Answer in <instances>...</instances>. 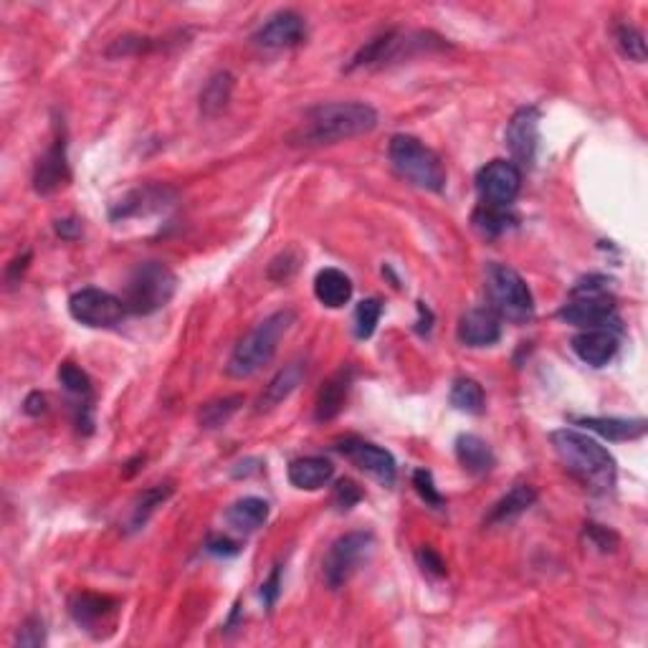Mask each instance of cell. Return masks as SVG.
<instances>
[{"instance_id":"4","label":"cell","mask_w":648,"mask_h":648,"mask_svg":"<svg viewBox=\"0 0 648 648\" xmlns=\"http://www.w3.org/2000/svg\"><path fill=\"white\" fill-rule=\"evenodd\" d=\"M484 287L489 304H492V312L499 319L524 324L535 317V299H532L530 287L522 279V274L514 271L512 266L489 261L484 269Z\"/></svg>"},{"instance_id":"32","label":"cell","mask_w":648,"mask_h":648,"mask_svg":"<svg viewBox=\"0 0 648 648\" xmlns=\"http://www.w3.org/2000/svg\"><path fill=\"white\" fill-rule=\"evenodd\" d=\"M451 405H454L456 411L469 413V416H481L486 408V398L484 390L476 380L471 378H459L451 388Z\"/></svg>"},{"instance_id":"39","label":"cell","mask_w":648,"mask_h":648,"mask_svg":"<svg viewBox=\"0 0 648 648\" xmlns=\"http://www.w3.org/2000/svg\"><path fill=\"white\" fill-rule=\"evenodd\" d=\"M299 261H302V256H299L297 251H292V249L284 251V254H279L269 264V279H274V281H287L289 276H292L294 271L299 269Z\"/></svg>"},{"instance_id":"10","label":"cell","mask_w":648,"mask_h":648,"mask_svg":"<svg viewBox=\"0 0 648 648\" xmlns=\"http://www.w3.org/2000/svg\"><path fill=\"white\" fill-rule=\"evenodd\" d=\"M69 312L76 322L94 327V330H109L117 327L125 319L127 307L122 297L104 292V289H81V292L71 294Z\"/></svg>"},{"instance_id":"31","label":"cell","mask_w":648,"mask_h":648,"mask_svg":"<svg viewBox=\"0 0 648 648\" xmlns=\"http://www.w3.org/2000/svg\"><path fill=\"white\" fill-rule=\"evenodd\" d=\"M514 221L517 218L512 216V211L502 206H486V203H481L474 211V228L481 236H502V233H507L514 226Z\"/></svg>"},{"instance_id":"26","label":"cell","mask_w":648,"mask_h":648,"mask_svg":"<svg viewBox=\"0 0 648 648\" xmlns=\"http://www.w3.org/2000/svg\"><path fill=\"white\" fill-rule=\"evenodd\" d=\"M226 519L236 532L251 535V532H256L259 527H264L266 519H269V502H264V499L259 497L238 499L236 504L228 507Z\"/></svg>"},{"instance_id":"44","label":"cell","mask_w":648,"mask_h":648,"mask_svg":"<svg viewBox=\"0 0 648 648\" xmlns=\"http://www.w3.org/2000/svg\"><path fill=\"white\" fill-rule=\"evenodd\" d=\"M23 411H26L28 416H41V413L46 411V398L41 393H31L26 398V403H23Z\"/></svg>"},{"instance_id":"30","label":"cell","mask_w":648,"mask_h":648,"mask_svg":"<svg viewBox=\"0 0 648 648\" xmlns=\"http://www.w3.org/2000/svg\"><path fill=\"white\" fill-rule=\"evenodd\" d=\"M243 405L241 395H226V398L218 400H208V403L200 405L198 411V423L200 428H206V431H213V428H221L236 416V411Z\"/></svg>"},{"instance_id":"42","label":"cell","mask_w":648,"mask_h":648,"mask_svg":"<svg viewBox=\"0 0 648 648\" xmlns=\"http://www.w3.org/2000/svg\"><path fill=\"white\" fill-rule=\"evenodd\" d=\"M279 593H281V567L276 565L274 570H271L269 580L261 585V598H264L266 608H274L276 600H279Z\"/></svg>"},{"instance_id":"23","label":"cell","mask_w":648,"mask_h":648,"mask_svg":"<svg viewBox=\"0 0 648 648\" xmlns=\"http://www.w3.org/2000/svg\"><path fill=\"white\" fill-rule=\"evenodd\" d=\"M335 476V466L322 456H304L289 464V481L304 492H317Z\"/></svg>"},{"instance_id":"20","label":"cell","mask_w":648,"mask_h":648,"mask_svg":"<svg viewBox=\"0 0 648 648\" xmlns=\"http://www.w3.org/2000/svg\"><path fill=\"white\" fill-rule=\"evenodd\" d=\"M350 385H352V370L342 368L340 373L332 375V378L319 388L317 405H314V418H317L319 423L332 421V418L340 416L342 408H345L347 403Z\"/></svg>"},{"instance_id":"22","label":"cell","mask_w":648,"mask_h":648,"mask_svg":"<svg viewBox=\"0 0 648 648\" xmlns=\"http://www.w3.org/2000/svg\"><path fill=\"white\" fill-rule=\"evenodd\" d=\"M456 459L464 466L469 474L484 476L494 469L497 464V456H494L492 446L484 441V438L474 436V433H461L456 438Z\"/></svg>"},{"instance_id":"13","label":"cell","mask_w":648,"mask_h":648,"mask_svg":"<svg viewBox=\"0 0 648 648\" xmlns=\"http://www.w3.org/2000/svg\"><path fill=\"white\" fill-rule=\"evenodd\" d=\"M352 466L378 479L383 486H393L395 476H398V466L390 451L380 449L375 443L362 441V438H342L335 446Z\"/></svg>"},{"instance_id":"11","label":"cell","mask_w":648,"mask_h":648,"mask_svg":"<svg viewBox=\"0 0 648 648\" xmlns=\"http://www.w3.org/2000/svg\"><path fill=\"white\" fill-rule=\"evenodd\" d=\"M476 190L486 206L509 208L522 190V170L512 160H492L476 175Z\"/></svg>"},{"instance_id":"36","label":"cell","mask_w":648,"mask_h":648,"mask_svg":"<svg viewBox=\"0 0 648 648\" xmlns=\"http://www.w3.org/2000/svg\"><path fill=\"white\" fill-rule=\"evenodd\" d=\"M413 486H416L418 497H421L423 502L428 504V507H433V509L443 507V497H441V492L436 489V484H433L431 471H428V469H416V471H413Z\"/></svg>"},{"instance_id":"33","label":"cell","mask_w":648,"mask_h":648,"mask_svg":"<svg viewBox=\"0 0 648 648\" xmlns=\"http://www.w3.org/2000/svg\"><path fill=\"white\" fill-rule=\"evenodd\" d=\"M383 304L380 299H362L355 309V337L357 340H368L378 330Z\"/></svg>"},{"instance_id":"19","label":"cell","mask_w":648,"mask_h":648,"mask_svg":"<svg viewBox=\"0 0 648 648\" xmlns=\"http://www.w3.org/2000/svg\"><path fill=\"white\" fill-rule=\"evenodd\" d=\"M117 611V600H112L109 595L99 593H76L69 600V613L76 621V626H81L84 631H92L99 623L107 621L112 613Z\"/></svg>"},{"instance_id":"43","label":"cell","mask_w":648,"mask_h":648,"mask_svg":"<svg viewBox=\"0 0 648 648\" xmlns=\"http://www.w3.org/2000/svg\"><path fill=\"white\" fill-rule=\"evenodd\" d=\"M28 264H31V251H26V254H23V256H18V259H13V264L6 269L8 287H13V284H18V281H21V276L26 274Z\"/></svg>"},{"instance_id":"40","label":"cell","mask_w":648,"mask_h":648,"mask_svg":"<svg viewBox=\"0 0 648 648\" xmlns=\"http://www.w3.org/2000/svg\"><path fill=\"white\" fill-rule=\"evenodd\" d=\"M416 560L423 573L431 575V578H443L446 575V562H443V557L433 547H421L416 552Z\"/></svg>"},{"instance_id":"5","label":"cell","mask_w":648,"mask_h":648,"mask_svg":"<svg viewBox=\"0 0 648 648\" xmlns=\"http://www.w3.org/2000/svg\"><path fill=\"white\" fill-rule=\"evenodd\" d=\"M175 289H178V276L168 266L160 261H145V264H137L127 276L122 302L130 314L147 317V314L160 312L175 297Z\"/></svg>"},{"instance_id":"7","label":"cell","mask_w":648,"mask_h":648,"mask_svg":"<svg viewBox=\"0 0 648 648\" xmlns=\"http://www.w3.org/2000/svg\"><path fill=\"white\" fill-rule=\"evenodd\" d=\"M595 281L598 276H590L573 289V299L557 312L562 322L583 327V330H600V327H608V322H616V304L605 292V279H600V284Z\"/></svg>"},{"instance_id":"27","label":"cell","mask_w":648,"mask_h":648,"mask_svg":"<svg viewBox=\"0 0 648 648\" xmlns=\"http://www.w3.org/2000/svg\"><path fill=\"white\" fill-rule=\"evenodd\" d=\"M575 423L608 438V441H633V438H641L646 433L643 418H636V421H628V418H578Z\"/></svg>"},{"instance_id":"37","label":"cell","mask_w":648,"mask_h":648,"mask_svg":"<svg viewBox=\"0 0 648 648\" xmlns=\"http://www.w3.org/2000/svg\"><path fill=\"white\" fill-rule=\"evenodd\" d=\"M46 643V628L44 621L38 616H31L21 628H18L16 646L23 648H41Z\"/></svg>"},{"instance_id":"29","label":"cell","mask_w":648,"mask_h":648,"mask_svg":"<svg viewBox=\"0 0 648 648\" xmlns=\"http://www.w3.org/2000/svg\"><path fill=\"white\" fill-rule=\"evenodd\" d=\"M170 497H173V486L170 484H157V486H152V489H147V492H142L140 497H137L135 507H132L127 530L130 532L142 530V527L147 524V519L155 514V509L162 507V504L168 502Z\"/></svg>"},{"instance_id":"1","label":"cell","mask_w":648,"mask_h":648,"mask_svg":"<svg viewBox=\"0 0 648 648\" xmlns=\"http://www.w3.org/2000/svg\"><path fill=\"white\" fill-rule=\"evenodd\" d=\"M378 127V112L362 102L317 104L304 114V122L289 140L292 145L322 147L368 135Z\"/></svg>"},{"instance_id":"45","label":"cell","mask_w":648,"mask_h":648,"mask_svg":"<svg viewBox=\"0 0 648 648\" xmlns=\"http://www.w3.org/2000/svg\"><path fill=\"white\" fill-rule=\"evenodd\" d=\"M56 233H59L61 238H76L81 233V226L79 221H74V218H66V221H56Z\"/></svg>"},{"instance_id":"15","label":"cell","mask_w":648,"mask_h":648,"mask_svg":"<svg viewBox=\"0 0 648 648\" xmlns=\"http://www.w3.org/2000/svg\"><path fill=\"white\" fill-rule=\"evenodd\" d=\"M307 36V26L304 18L297 11H279L256 31L254 41L264 49H292L299 46Z\"/></svg>"},{"instance_id":"8","label":"cell","mask_w":648,"mask_h":648,"mask_svg":"<svg viewBox=\"0 0 648 648\" xmlns=\"http://www.w3.org/2000/svg\"><path fill=\"white\" fill-rule=\"evenodd\" d=\"M370 552H373V535L370 532H347V535H342L340 540L332 542V547L324 555V583L330 585L332 590L342 588L360 570L362 562L368 560Z\"/></svg>"},{"instance_id":"24","label":"cell","mask_w":648,"mask_h":648,"mask_svg":"<svg viewBox=\"0 0 648 648\" xmlns=\"http://www.w3.org/2000/svg\"><path fill=\"white\" fill-rule=\"evenodd\" d=\"M314 297L330 309H340L350 302L352 281L340 269H322L314 276Z\"/></svg>"},{"instance_id":"3","label":"cell","mask_w":648,"mask_h":648,"mask_svg":"<svg viewBox=\"0 0 648 648\" xmlns=\"http://www.w3.org/2000/svg\"><path fill=\"white\" fill-rule=\"evenodd\" d=\"M297 322V312L294 309H281L274 312L271 317H266L264 322H259L249 335L243 337L236 345V350L231 352V360L226 365V373L231 378H251L259 373L264 365H269L271 357L279 350L281 337L292 330V324Z\"/></svg>"},{"instance_id":"12","label":"cell","mask_w":648,"mask_h":648,"mask_svg":"<svg viewBox=\"0 0 648 648\" xmlns=\"http://www.w3.org/2000/svg\"><path fill=\"white\" fill-rule=\"evenodd\" d=\"M504 142H507L509 155H512V162L519 170L532 168L537 147H540V109L522 107L519 112H514V117L509 119Z\"/></svg>"},{"instance_id":"28","label":"cell","mask_w":648,"mask_h":648,"mask_svg":"<svg viewBox=\"0 0 648 648\" xmlns=\"http://www.w3.org/2000/svg\"><path fill=\"white\" fill-rule=\"evenodd\" d=\"M233 92V76L228 71H216L211 79L206 81V87L200 92V112L206 117H216L218 112H223L231 99Z\"/></svg>"},{"instance_id":"2","label":"cell","mask_w":648,"mask_h":648,"mask_svg":"<svg viewBox=\"0 0 648 648\" xmlns=\"http://www.w3.org/2000/svg\"><path fill=\"white\" fill-rule=\"evenodd\" d=\"M552 449L565 471L593 494H608L616 486V459L603 443L573 428L550 433Z\"/></svg>"},{"instance_id":"21","label":"cell","mask_w":648,"mask_h":648,"mask_svg":"<svg viewBox=\"0 0 648 648\" xmlns=\"http://www.w3.org/2000/svg\"><path fill=\"white\" fill-rule=\"evenodd\" d=\"M173 195V190L165 188V185H147V188L135 190V193L127 195L122 203H117V208L112 211V221L140 216V213L160 211V208L170 206Z\"/></svg>"},{"instance_id":"38","label":"cell","mask_w":648,"mask_h":648,"mask_svg":"<svg viewBox=\"0 0 648 648\" xmlns=\"http://www.w3.org/2000/svg\"><path fill=\"white\" fill-rule=\"evenodd\" d=\"M362 499V489L352 479H340L335 486V494H332V502L340 512H347V509L355 507Z\"/></svg>"},{"instance_id":"35","label":"cell","mask_w":648,"mask_h":648,"mask_svg":"<svg viewBox=\"0 0 648 648\" xmlns=\"http://www.w3.org/2000/svg\"><path fill=\"white\" fill-rule=\"evenodd\" d=\"M162 44H157L155 38L147 36H125L117 38L112 46L107 49V56H137V54H147L152 49H160Z\"/></svg>"},{"instance_id":"46","label":"cell","mask_w":648,"mask_h":648,"mask_svg":"<svg viewBox=\"0 0 648 648\" xmlns=\"http://www.w3.org/2000/svg\"><path fill=\"white\" fill-rule=\"evenodd\" d=\"M208 552H213V555H236L238 545L231 540H211L208 542Z\"/></svg>"},{"instance_id":"34","label":"cell","mask_w":648,"mask_h":648,"mask_svg":"<svg viewBox=\"0 0 648 648\" xmlns=\"http://www.w3.org/2000/svg\"><path fill=\"white\" fill-rule=\"evenodd\" d=\"M616 41L618 49L623 51V56H628V59L636 61V64L646 61V38H643V33L638 31V28L623 23V26L616 28Z\"/></svg>"},{"instance_id":"6","label":"cell","mask_w":648,"mask_h":648,"mask_svg":"<svg viewBox=\"0 0 648 648\" xmlns=\"http://www.w3.org/2000/svg\"><path fill=\"white\" fill-rule=\"evenodd\" d=\"M388 155L400 178H405L416 188L431 190V193H441L446 188V170H443L441 160L431 147H426L416 137L395 135L390 140Z\"/></svg>"},{"instance_id":"41","label":"cell","mask_w":648,"mask_h":648,"mask_svg":"<svg viewBox=\"0 0 648 648\" xmlns=\"http://www.w3.org/2000/svg\"><path fill=\"white\" fill-rule=\"evenodd\" d=\"M585 535H588L590 542H593L595 547H600V550H603V552L616 550V545H618V537L613 535L611 530H605V527H600V524H588V530H585Z\"/></svg>"},{"instance_id":"16","label":"cell","mask_w":648,"mask_h":648,"mask_svg":"<svg viewBox=\"0 0 648 648\" xmlns=\"http://www.w3.org/2000/svg\"><path fill=\"white\" fill-rule=\"evenodd\" d=\"M573 350L585 365H590V368H603V365H608V362L616 357L618 337L613 335L608 327H600V330H585L573 337Z\"/></svg>"},{"instance_id":"17","label":"cell","mask_w":648,"mask_h":648,"mask_svg":"<svg viewBox=\"0 0 648 648\" xmlns=\"http://www.w3.org/2000/svg\"><path fill=\"white\" fill-rule=\"evenodd\" d=\"M502 337V322L492 309H471L459 322V340L466 347H489Z\"/></svg>"},{"instance_id":"14","label":"cell","mask_w":648,"mask_h":648,"mask_svg":"<svg viewBox=\"0 0 648 648\" xmlns=\"http://www.w3.org/2000/svg\"><path fill=\"white\" fill-rule=\"evenodd\" d=\"M69 162H66V137L64 132L56 135L49 150L38 157L36 168H33V190L38 195H54L56 190L69 183Z\"/></svg>"},{"instance_id":"25","label":"cell","mask_w":648,"mask_h":648,"mask_svg":"<svg viewBox=\"0 0 648 648\" xmlns=\"http://www.w3.org/2000/svg\"><path fill=\"white\" fill-rule=\"evenodd\" d=\"M535 502H537V492L532 489V486L527 484L514 486L507 497H502L497 504H494L489 517H486V524H489V527H497V524L514 522V519L522 517V514L527 512Z\"/></svg>"},{"instance_id":"9","label":"cell","mask_w":648,"mask_h":648,"mask_svg":"<svg viewBox=\"0 0 648 648\" xmlns=\"http://www.w3.org/2000/svg\"><path fill=\"white\" fill-rule=\"evenodd\" d=\"M428 38H433L431 33H405V31L383 33V36L368 41V44L362 46V49L352 56V61L347 64V71L373 69V66L390 64V61L413 54V51L428 49V46L433 44V41H428Z\"/></svg>"},{"instance_id":"18","label":"cell","mask_w":648,"mask_h":648,"mask_svg":"<svg viewBox=\"0 0 648 648\" xmlns=\"http://www.w3.org/2000/svg\"><path fill=\"white\" fill-rule=\"evenodd\" d=\"M304 378H307V360H304V357L284 365V368L271 378V383L266 385L264 393H261L259 411H271V408H276L279 403H284V400L302 385Z\"/></svg>"}]
</instances>
